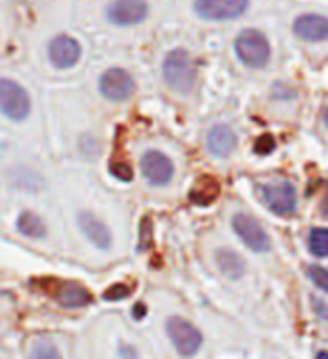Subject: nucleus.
Masks as SVG:
<instances>
[{"mask_svg": "<svg viewBox=\"0 0 328 359\" xmlns=\"http://www.w3.org/2000/svg\"><path fill=\"white\" fill-rule=\"evenodd\" d=\"M18 229L25 233V236H29V238H39V236L45 233V224H43V220L37 216V213L25 211L18 218Z\"/></svg>", "mask_w": 328, "mask_h": 359, "instance_id": "a211bd4d", "label": "nucleus"}, {"mask_svg": "<svg viewBox=\"0 0 328 359\" xmlns=\"http://www.w3.org/2000/svg\"><path fill=\"white\" fill-rule=\"evenodd\" d=\"M164 81L176 93H189L196 86V63L187 50H171L162 63Z\"/></svg>", "mask_w": 328, "mask_h": 359, "instance_id": "f257e3e1", "label": "nucleus"}, {"mask_svg": "<svg viewBox=\"0 0 328 359\" xmlns=\"http://www.w3.org/2000/svg\"><path fill=\"white\" fill-rule=\"evenodd\" d=\"M149 14V5L144 0H112L106 9V16L115 25H138Z\"/></svg>", "mask_w": 328, "mask_h": 359, "instance_id": "9b49d317", "label": "nucleus"}, {"mask_svg": "<svg viewBox=\"0 0 328 359\" xmlns=\"http://www.w3.org/2000/svg\"><path fill=\"white\" fill-rule=\"evenodd\" d=\"M41 287L61 303L63 308H86L93 303V294L79 283L59 278H45L41 280Z\"/></svg>", "mask_w": 328, "mask_h": 359, "instance_id": "39448f33", "label": "nucleus"}, {"mask_svg": "<svg viewBox=\"0 0 328 359\" xmlns=\"http://www.w3.org/2000/svg\"><path fill=\"white\" fill-rule=\"evenodd\" d=\"M317 359H328V355H326V353L322 351V353H317Z\"/></svg>", "mask_w": 328, "mask_h": 359, "instance_id": "393cba45", "label": "nucleus"}, {"mask_svg": "<svg viewBox=\"0 0 328 359\" xmlns=\"http://www.w3.org/2000/svg\"><path fill=\"white\" fill-rule=\"evenodd\" d=\"M29 95L20 83L11 79H0V112L11 121H22L29 115Z\"/></svg>", "mask_w": 328, "mask_h": 359, "instance_id": "20e7f679", "label": "nucleus"}, {"mask_svg": "<svg viewBox=\"0 0 328 359\" xmlns=\"http://www.w3.org/2000/svg\"><path fill=\"white\" fill-rule=\"evenodd\" d=\"M99 90L108 101H126L135 93L133 76L122 67H110L99 79Z\"/></svg>", "mask_w": 328, "mask_h": 359, "instance_id": "1a4fd4ad", "label": "nucleus"}, {"mask_svg": "<svg viewBox=\"0 0 328 359\" xmlns=\"http://www.w3.org/2000/svg\"><path fill=\"white\" fill-rule=\"evenodd\" d=\"M32 359H61V353H59V348H56L52 341L41 339V341L34 344Z\"/></svg>", "mask_w": 328, "mask_h": 359, "instance_id": "aec40b11", "label": "nucleus"}, {"mask_svg": "<svg viewBox=\"0 0 328 359\" xmlns=\"http://www.w3.org/2000/svg\"><path fill=\"white\" fill-rule=\"evenodd\" d=\"M308 250L317 258H324L328 254V231L322 227H315L308 233Z\"/></svg>", "mask_w": 328, "mask_h": 359, "instance_id": "6ab92c4d", "label": "nucleus"}, {"mask_svg": "<svg viewBox=\"0 0 328 359\" xmlns=\"http://www.w3.org/2000/svg\"><path fill=\"white\" fill-rule=\"evenodd\" d=\"M234 48L239 59L247 67H263L270 61V43L261 32L243 29L234 41Z\"/></svg>", "mask_w": 328, "mask_h": 359, "instance_id": "7ed1b4c3", "label": "nucleus"}, {"mask_svg": "<svg viewBox=\"0 0 328 359\" xmlns=\"http://www.w3.org/2000/svg\"><path fill=\"white\" fill-rule=\"evenodd\" d=\"M166 332L171 337L176 351L183 357H194L202 346V332L187 319L171 317L166 321Z\"/></svg>", "mask_w": 328, "mask_h": 359, "instance_id": "423d86ee", "label": "nucleus"}, {"mask_svg": "<svg viewBox=\"0 0 328 359\" xmlns=\"http://www.w3.org/2000/svg\"><path fill=\"white\" fill-rule=\"evenodd\" d=\"M131 294V287L126 285V283H117V285H112L110 290H106V294H104V299H108V301H112V299H124V297H129Z\"/></svg>", "mask_w": 328, "mask_h": 359, "instance_id": "b1692460", "label": "nucleus"}, {"mask_svg": "<svg viewBox=\"0 0 328 359\" xmlns=\"http://www.w3.org/2000/svg\"><path fill=\"white\" fill-rule=\"evenodd\" d=\"M110 173L115 175L117 180H122V182H131V180H133V168L129 164H124V162H112L110 164Z\"/></svg>", "mask_w": 328, "mask_h": 359, "instance_id": "4be33fe9", "label": "nucleus"}, {"mask_svg": "<svg viewBox=\"0 0 328 359\" xmlns=\"http://www.w3.org/2000/svg\"><path fill=\"white\" fill-rule=\"evenodd\" d=\"M232 227L239 233V238L250 247L252 252H268L270 250V236L268 231L254 220L250 213H236L232 218Z\"/></svg>", "mask_w": 328, "mask_h": 359, "instance_id": "6e6552de", "label": "nucleus"}, {"mask_svg": "<svg viewBox=\"0 0 328 359\" xmlns=\"http://www.w3.org/2000/svg\"><path fill=\"white\" fill-rule=\"evenodd\" d=\"M250 0H196L194 11L205 20H232L243 16Z\"/></svg>", "mask_w": 328, "mask_h": 359, "instance_id": "0eeeda50", "label": "nucleus"}, {"mask_svg": "<svg viewBox=\"0 0 328 359\" xmlns=\"http://www.w3.org/2000/svg\"><path fill=\"white\" fill-rule=\"evenodd\" d=\"M273 151H275V137H273V135H261V137L254 142V153L270 155Z\"/></svg>", "mask_w": 328, "mask_h": 359, "instance_id": "5701e85b", "label": "nucleus"}, {"mask_svg": "<svg viewBox=\"0 0 328 359\" xmlns=\"http://www.w3.org/2000/svg\"><path fill=\"white\" fill-rule=\"evenodd\" d=\"M79 224H81V231L88 236L90 243H95L101 250H108L110 247V231L108 227L101 220H97L95 216H90V213H81L79 216Z\"/></svg>", "mask_w": 328, "mask_h": 359, "instance_id": "2eb2a0df", "label": "nucleus"}, {"mask_svg": "<svg viewBox=\"0 0 328 359\" xmlns=\"http://www.w3.org/2000/svg\"><path fill=\"white\" fill-rule=\"evenodd\" d=\"M142 173L153 187H166L173 180V162L160 151H149L142 155Z\"/></svg>", "mask_w": 328, "mask_h": 359, "instance_id": "9d476101", "label": "nucleus"}, {"mask_svg": "<svg viewBox=\"0 0 328 359\" xmlns=\"http://www.w3.org/2000/svg\"><path fill=\"white\" fill-rule=\"evenodd\" d=\"M48 54H50V61L56 65V67H72L77 65L79 56H81V45H79L72 36H56L50 41V48H48Z\"/></svg>", "mask_w": 328, "mask_h": 359, "instance_id": "f8f14e48", "label": "nucleus"}, {"mask_svg": "<svg viewBox=\"0 0 328 359\" xmlns=\"http://www.w3.org/2000/svg\"><path fill=\"white\" fill-rule=\"evenodd\" d=\"M218 194H221V184L216 182L214 177H202V180H198V184L191 189V202H196V205H200V207H207V205H211L214 200L218 198Z\"/></svg>", "mask_w": 328, "mask_h": 359, "instance_id": "dca6fc26", "label": "nucleus"}, {"mask_svg": "<svg viewBox=\"0 0 328 359\" xmlns=\"http://www.w3.org/2000/svg\"><path fill=\"white\" fill-rule=\"evenodd\" d=\"M258 198L263 205L277 213V216H290L297 209V191L288 180H279V182H265L258 184Z\"/></svg>", "mask_w": 328, "mask_h": 359, "instance_id": "f03ea898", "label": "nucleus"}, {"mask_svg": "<svg viewBox=\"0 0 328 359\" xmlns=\"http://www.w3.org/2000/svg\"><path fill=\"white\" fill-rule=\"evenodd\" d=\"M308 276H310V280L315 285H317L322 292H326L328 290V272L324 267H317V265H313L310 269H308Z\"/></svg>", "mask_w": 328, "mask_h": 359, "instance_id": "412c9836", "label": "nucleus"}, {"mask_svg": "<svg viewBox=\"0 0 328 359\" xmlns=\"http://www.w3.org/2000/svg\"><path fill=\"white\" fill-rule=\"evenodd\" d=\"M216 263L221 267V272L228 278H241L245 272V263L243 258L232 252V250H218L216 252Z\"/></svg>", "mask_w": 328, "mask_h": 359, "instance_id": "f3484780", "label": "nucleus"}, {"mask_svg": "<svg viewBox=\"0 0 328 359\" xmlns=\"http://www.w3.org/2000/svg\"><path fill=\"white\" fill-rule=\"evenodd\" d=\"M295 34L303 41H326L328 36V22L322 14H303L295 20Z\"/></svg>", "mask_w": 328, "mask_h": 359, "instance_id": "ddd939ff", "label": "nucleus"}, {"mask_svg": "<svg viewBox=\"0 0 328 359\" xmlns=\"http://www.w3.org/2000/svg\"><path fill=\"white\" fill-rule=\"evenodd\" d=\"M207 149L211 155L216 157H228L234 153L236 149V135L230 126H225V123H218V126H214L207 135Z\"/></svg>", "mask_w": 328, "mask_h": 359, "instance_id": "4468645a", "label": "nucleus"}]
</instances>
